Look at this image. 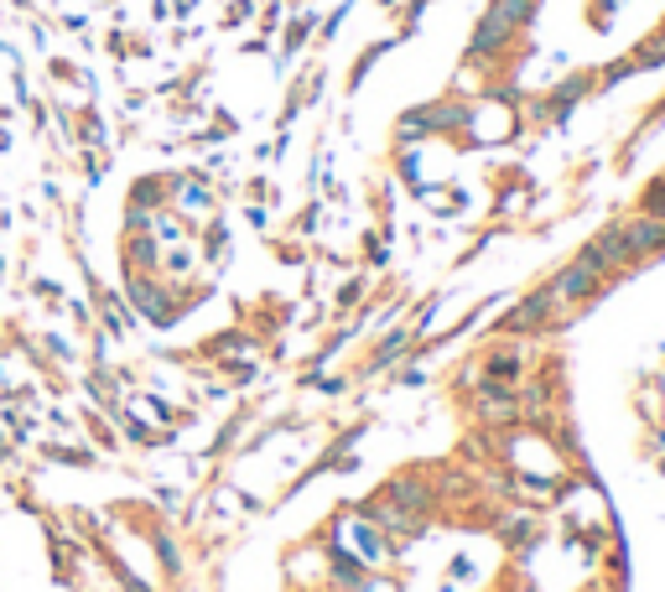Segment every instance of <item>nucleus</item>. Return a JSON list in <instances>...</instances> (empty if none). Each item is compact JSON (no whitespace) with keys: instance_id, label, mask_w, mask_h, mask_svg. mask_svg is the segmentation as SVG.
Segmentation results:
<instances>
[{"instance_id":"423d86ee","label":"nucleus","mask_w":665,"mask_h":592,"mask_svg":"<svg viewBox=\"0 0 665 592\" xmlns=\"http://www.w3.org/2000/svg\"><path fill=\"white\" fill-rule=\"evenodd\" d=\"M359 515H364L369 525H380L385 536H396V541H411V536H422V530H427V520H422V515H405V509L385 504V499H369V504H359Z\"/></svg>"},{"instance_id":"f03ea898","label":"nucleus","mask_w":665,"mask_h":592,"mask_svg":"<svg viewBox=\"0 0 665 592\" xmlns=\"http://www.w3.org/2000/svg\"><path fill=\"white\" fill-rule=\"evenodd\" d=\"M608 286H614L608 276H598L593 265H582V261L562 265V270L551 276V291H556V302H562V307H577V312L588 307V302H598Z\"/></svg>"},{"instance_id":"f257e3e1","label":"nucleus","mask_w":665,"mask_h":592,"mask_svg":"<svg viewBox=\"0 0 665 592\" xmlns=\"http://www.w3.org/2000/svg\"><path fill=\"white\" fill-rule=\"evenodd\" d=\"M530 11H536V0H494L489 11H484V22L474 26V42H468V58L474 63H489L499 52L510 48L515 37H520V26L530 22Z\"/></svg>"},{"instance_id":"39448f33","label":"nucleus","mask_w":665,"mask_h":592,"mask_svg":"<svg viewBox=\"0 0 665 592\" xmlns=\"http://www.w3.org/2000/svg\"><path fill=\"white\" fill-rule=\"evenodd\" d=\"M618 229H624V250H629V265L655 261V255L665 250V218L640 214V218H624Z\"/></svg>"},{"instance_id":"6e6552de","label":"nucleus","mask_w":665,"mask_h":592,"mask_svg":"<svg viewBox=\"0 0 665 592\" xmlns=\"http://www.w3.org/2000/svg\"><path fill=\"white\" fill-rule=\"evenodd\" d=\"M640 214H650V218H665V177H655V182L644 188V198H640Z\"/></svg>"},{"instance_id":"20e7f679","label":"nucleus","mask_w":665,"mask_h":592,"mask_svg":"<svg viewBox=\"0 0 665 592\" xmlns=\"http://www.w3.org/2000/svg\"><path fill=\"white\" fill-rule=\"evenodd\" d=\"M380 499H385V504H396V509H405V515H422V520H431V509L442 504V499H437V489H431L422 474H396L380 489Z\"/></svg>"},{"instance_id":"1a4fd4ad","label":"nucleus","mask_w":665,"mask_h":592,"mask_svg":"<svg viewBox=\"0 0 665 592\" xmlns=\"http://www.w3.org/2000/svg\"><path fill=\"white\" fill-rule=\"evenodd\" d=\"M401 354H405V338H401V332H396V338H385V349H380V354H375V369H385L390 358H401Z\"/></svg>"},{"instance_id":"7ed1b4c3","label":"nucleus","mask_w":665,"mask_h":592,"mask_svg":"<svg viewBox=\"0 0 665 592\" xmlns=\"http://www.w3.org/2000/svg\"><path fill=\"white\" fill-rule=\"evenodd\" d=\"M556 291H551V281L541 286V291H530L520 307H510L504 317H499V332H510V338H530V332L551 328V317H556Z\"/></svg>"},{"instance_id":"0eeeda50","label":"nucleus","mask_w":665,"mask_h":592,"mask_svg":"<svg viewBox=\"0 0 665 592\" xmlns=\"http://www.w3.org/2000/svg\"><path fill=\"white\" fill-rule=\"evenodd\" d=\"M536 358V349L530 343H510V349H489V354L478 358V375L489 379H510V385H520L525 379V364Z\"/></svg>"}]
</instances>
